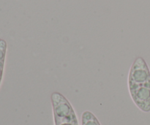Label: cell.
Returning a JSON list of instances; mask_svg holds the SVG:
<instances>
[{
  "instance_id": "4",
  "label": "cell",
  "mask_w": 150,
  "mask_h": 125,
  "mask_svg": "<svg viewBox=\"0 0 150 125\" xmlns=\"http://www.w3.org/2000/svg\"><path fill=\"white\" fill-rule=\"evenodd\" d=\"M6 52V42L2 40H0V82L3 73V66H4V56Z\"/></svg>"
},
{
  "instance_id": "1",
  "label": "cell",
  "mask_w": 150,
  "mask_h": 125,
  "mask_svg": "<svg viewBox=\"0 0 150 125\" xmlns=\"http://www.w3.org/2000/svg\"><path fill=\"white\" fill-rule=\"evenodd\" d=\"M55 125H79L76 114L69 101L59 92L51 95Z\"/></svg>"
},
{
  "instance_id": "3",
  "label": "cell",
  "mask_w": 150,
  "mask_h": 125,
  "mask_svg": "<svg viewBox=\"0 0 150 125\" xmlns=\"http://www.w3.org/2000/svg\"><path fill=\"white\" fill-rule=\"evenodd\" d=\"M81 122L82 125H100L95 116L89 111H85L83 113Z\"/></svg>"
},
{
  "instance_id": "2",
  "label": "cell",
  "mask_w": 150,
  "mask_h": 125,
  "mask_svg": "<svg viewBox=\"0 0 150 125\" xmlns=\"http://www.w3.org/2000/svg\"><path fill=\"white\" fill-rule=\"evenodd\" d=\"M129 89L150 87V72L147 64L141 57L136 59L130 68L128 78Z\"/></svg>"
}]
</instances>
